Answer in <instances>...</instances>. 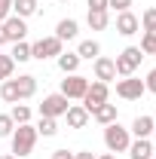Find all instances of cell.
<instances>
[{"label":"cell","instance_id":"cell-1","mask_svg":"<svg viewBox=\"0 0 156 159\" xmlns=\"http://www.w3.org/2000/svg\"><path fill=\"white\" fill-rule=\"evenodd\" d=\"M37 129L31 125V122H21V125H16V132H12V156L16 159H25L34 153V144H37Z\"/></svg>","mask_w":156,"mask_h":159},{"label":"cell","instance_id":"cell-2","mask_svg":"<svg viewBox=\"0 0 156 159\" xmlns=\"http://www.w3.org/2000/svg\"><path fill=\"white\" fill-rule=\"evenodd\" d=\"M129 144H132V132L129 129H122L119 122L104 125V147H107V153H126Z\"/></svg>","mask_w":156,"mask_h":159},{"label":"cell","instance_id":"cell-3","mask_svg":"<svg viewBox=\"0 0 156 159\" xmlns=\"http://www.w3.org/2000/svg\"><path fill=\"white\" fill-rule=\"evenodd\" d=\"M61 52H64V43H61L55 34L52 37H40L31 43V58H37V61H46V58H58Z\"/></svg>","mask_w":156,"mask_h":159},{"label":"cell","instance_id":"cell-4","mask_svg":"<svg viewBox=\"0 0 156 159\" xmlns=\"http://www.w3.org/2000/svg\"><path fill=\"white\" fill-rule=\"evenodd\" d=\"M141 58H144V52H141L138 46H126L117 58H113V64H117V77H135Z\"/></svg>","mask_w":156,"mask_h":159},{"label":"cell","instance_id":"cell-5","mask_svg":"<svg viewBox=\"0 0 156 159\" xmlns=\"http://www.w3.org/2000/svg\"><path fill=\"white\" fill-rule=\"evenodd\" d=\"M117 95L122 101H141L147 95V86L138 77H122V80H117Z\"/></svg>","mask_w":156,"mask_h":159},{"label":"cell","instance_id":"cell-6","mask_svg":"<svg viewBox=\"0 0 156 159\" xmlns=\"http://www.w3.org/2000/svg\"><path fill=\"white\" fill-rule=\"evenodd\" d=\"M104 101H110V86L101 83V80L89 83V89H86V95H83V107L89 110V116H92V110H95L98 104H104Z\"/></svg>","mask_w":156,"mask_h":159},{"label":"cell","instance_id":"cell-7","mask_svg":"<svg viewBox=\"0 0 156 159\" xmlns=\"http://www.w3.org/2000/svg\"><path fill=\"white\" fill-rule=\"evenodd\" d=\"M86 89H89V77H83V74H64V80H61V95L67 101H74V98L83 101Z\"/></svg>","mask_w":156,"mask_h":159},{"label":"cell","instance_id":"cell-8","mask_svg":"<svg viewBox=\"0 0 156 159\" xmlns=\"http://www.w3.org/2000/svg\"><path fill=\"white\" fill-rule=\"evenodd\" d=\"M67 107H71V101L64 98L61 92H52V95H46L43 98V104H40V116H52V119H58L67 113Z\"/></svg>","mask_w":156,"mask_h":159},{"label":"cell","instance_id":"cell-9","mask_svg":"<svg viewBox=\"0 0 156 159\" xmlns=\"http://www.w3.org/2000/svg\"><path fill=\"white\" fill-rule=\"evenodd\" d=\"M3 25V34H6V43H19V40L28 37V21L19 19V16H9L6 21H0Z\"/></svg>","mask_w":156,"mask_h":159},{"label":"cell","instance_id":"cell-10","mask_svg":"<svg viewBox=\"0 0 156 159\" xmlns=\"http://www.w3.org/2000/svg\"><path fill=\"white\" fill-rule=\"evenodd\" d=\"M138 31H141V21L132 9H126V12H117V34L119 37H135Z\"/></svg>","mask_w":156,"mask_h":159},{"label":"cell","instance_id":"cell-11","mask_svg":"<svg viewBox=\"0 0 156 159\" xmlns=\"http://www.w3.org/2000/svg\"><path fill=\"white\" fill-rule=\"evenodd\" d=\"M92 70H95V80L107 83V86L117 80V64H113V58H107V55H98L95 64H92Z\"/></svg>","mask_w":156,"mask_h":159},{"label":"cell","instance_id":"cell-12","mask_svg":"<svg viewBox=\"0 0 156 159\" xmlns=\"http://www.w3.org/2000/svg\"><path fill=\"white\" fill-rule=\"evenodd\" d=\"M132 159H153V141L150 138H132V144H129V150H126Z\"/></svg>","mask_w":156,"mask_h":159},{"label":"cell","instance_id":"cell-13","mask_svg":"<svg viewBox=\"0 0 156 159\" xmlns=\"http://www.w3.org/2000/svg\"><path fill=\"white\" fill-rule=\"evenodd\" d=\"M92 119H95L98 125H110V122H117V119H119V110H117V104H110V101L98 104L95 110H92Z\"/></svg>","mask_w":156,"mask_h":159},{"label":"cell","instance_id":"cell-14","mask_svg":"<svg viewBox=\"0 0 156 159\" xmlns=\"http://www.w3.org/2000/svg\"><path fill=\"white\" fill-rule=\"evenodd\" d=\"M64 119H67V125H71V129H86L92 116H89V110H86L83 104H71V107H67V113H64Z\"/></svg>","mask_w":156,"mask_h":159},{"label":"cell","instance_id":"cell-15","mask_svg":"<svg viewBox=\"0 0 156 159\" xmlns=\"http://www.w3.org/2000/svg\"><path fill=\"white\" fill-rule=\"evenodd\" d=\"M153 122H156V119L147 116V113L135 116V119H132V129H129L132 138H150V135H153Z\"/></svg>","mask_w":156,"mask_h":159},{"label":"cell","instance_id":"cell-16","mask_svg":"<svg viewBox=\"0 0 156 159\" xmlns=\"http://www.w3.org/2000/svg\"><path fill=\"white\" fill-rule=\"evenodd\" d=\"M55 37L64 43V40H77L80 37V21L77 19H61L55 25Z\"/></svg>","mask_w":156,"mask_h":159},{"label":"cell","instance_id":"cell-17","mask_svg":"<svg viewBox=\"0 0 156 159\" xmlns=\"http://www.w3.org/2000/svg\"><path fill=\"white\" fill-rule=\"evenodd\" d=\"M16 89H19V101L34 98V92H37V77H34V74H21V77L16 80Z\"/></svg>","mask_w":156,"mask_h":159},{"label":"cell","instance_id":"cell-18","mask_svg":"<svg viewBox=\"0 0 156 159\" xmlns=\"http://www.w3.org/2000/svg\"><path fill=\"white\" fill-rule=\"evenodd\" d=\"M55 61H58L61 74H80V64H83V58H80L77 52H61Z\"/></svg>","mask_w":156,"mask_h":159},{"label":"cell","instance_id":"cell-19","mask_svg":"<svg viewBox=\"0 0 156 159\" xmlns=\"http://www.w3.org/2000/svg\"><path fill=\"white\" fill-rule=\"evenodd\" d=\"M40 12V0H12V16L19 19H31Z\"/></svg>","mask_w":156,"mask_h":159},{"label":"cell","instance_id":"cell-20","mask_svg":"<svg viewBox=\"0 0 156 159\" xmlns=\"http://www.w3.org/2000/svg\"><path fill=\"white\" fill-rule=\"evenodd\" d=\"M77 55H80L83 61H95L98 55H101V43H98V40H80Z\"/></svg>","mask_w":156,"mask_h":159},{"label":"cell","instance_id":"cell-21","mask_svg":"<svg viewBox=\"0 0 156 159\" xmlns=\"http://www.w3.org/2000/svg\"><path fill=\"white\" fill-rule=\"evenodd\" d=\"M12 61L16 64H25V61H31V43L28 40H19V43H12Z\"/></svg>","mask_w":156,"mask_h":159},{"label":"cell","instance_id":"cell-22","mask_svg":"<svg viewBox=\"0 0 156 159\" xmlns=\"http://www.w3.org/2000/svg\"><path fill=\"white\" fill-rule=\"evenodd\" d=\"M34 129H37V135H43V138H52V135H58V119L40 116V122L34 125Z\"/></svg>","mask_w":156,"mask_h":159},{"label":"cell","instance_id":"cell-23","mask_svg":"<svg viewBox=\"0 0 156 159\" xmlns=\"http://www.w3.org/2000/svg\"><path fill=\"white\" fill-rule=\"evenodd\" d=\"M86 21H89V28H92V31H104V28L110 25V9H104V12H89Z\"/></svg>","mask_w":156,"mask_h":159},{"label":"cell","instance_id":"cell-24","mask_svg":"<svg viewBox=\"0 0 156 159\" xmlns=\"http://www.w3.org/2000/svg\"><path fill=\"white\" fill-rule=\"evenodd\" d=\"M0 98L6 104H19V89H16V80H3L0 83Z\"/></svg>","mask_w":156,"mask_h":159},{"label":"cell","instance_id":"cell-25","mask_svg":"<svg viewBox=\"0 0 156 159\" xmlns=\"http://www.w3.org/2000/svg\"><path fill=\"white\" fill-rule=\"evenodd\" d=\"M138 21H141V28H144L147 34H156V6H147Z\"/></svg>","mask_w":156,"mask_h":159},{"label":"cell","instance_id":"cell-26","mask_svg":"<svg viewBox=\"0 0 156 159\" xmlns=\"http://www.w3.org/2000/svg\"><path fill=\"white\" fill-rule=\"evenodd\" d=\"M9 116H12V122H16V125H21V122H31V107H28V104H12Z\"/></svg>","mask_w":156,"mask_h":159},{"label":"cell","instance_id":"cell-27","mask_svg":"<svg viewBox=\"0 0 156 159\" xmlns=\"http://www.w3.org/2000/svg\"><path fill=\"white\" fill-rule=\"evenodd\" d=\"M12 70H16L12 55H0V83H3V80H12Z\"/></svg>","mask_w":156,"mask_h":159},{"label":"cell","instance_id":"cell-28","mask_svg":"<svg viewBox=\"0 0 156 159\" xmlns=\"http://www.w3.org/2000/svg\"><path fill=\"white\" fill-rule=\"evenodd\" d=\"M144 55H156V34H147L144 31V37H141V46H138Z\"/></svg>","mask_w":156,"mask_h":159},{"label":"cell","instance_id":"cell-29","mask_svg":"<svg viewBox=\"0 0 156 159\" xmlns=\"http://www.w3.org/2000/svg\"><path fill=\"white\" fill-rule=\"evenodd\" d=\"M12 132H16V122L9 113H0V138H12Z\"/></svg>","mask_w":156,"mask_h":159},{"label":"cell","instance_id":"cell-30","mask_svg":"<svg viewBox=\"0 0 156 159\" xmlns=\"http://www.w3.org/2000/svg\"><path fill=\"white\" fill-rule=\"evenodd\" d=\"M132 3H135V0H107V9H113V12H126V9H132Z\"/></svg>","mask_w":156,"mask_h":159},{"label":"cell","instance_id":"cell-31","mask_svg":"<svg viewBox=\"0 0 156 159\" xmlns=\"http://www.w3.org/2000/svg\"><path fill=\"white\" fill-rule=\"evenodd\" d=\"M12 16V0H0V21H6Z\"/></svg>","mask_w":156,"mask_h":159},{"label":"cell","instance_id":"cell-32","mask_svg":"<svg viewBox=\"0 0 156 159\" xmlns=\"http://www.w3.org/2000/svg\"><path fill=\"white\" fill-rule=\"evenodd\" d=\"M144 86H147V92H153V95H156V67L150 70V74H147V80H144Z\"/></svg>","mask_w":156,"mask_h":159},{"label":"cell","instance_id":"cell-33","mask_svg":"<svg viewBox=\"0 0 156 159\" xmlns=\"http://www.w3.org/2000/svg\"><path fill=\"white\" fill-rule=\"evenodd\" d=\"M107 9V0H89V12H104Z\"/></svg>","mask_w":156,"mask_h":159},{"label":"cell","instance_id":"cell-34","mask_svg":"<svg viewBox=\"0 0 156 159\" xmlns=\"http://www.w3.org/2000/svg\"><path fill=\"white\" fill-rule=\"evenodd\" d=\"M49 159H74V153H71V150H52Z\"/></svg>","mask_w":156,"mask_h":159},{"label":"cell","instance_id":"cell-35","mask_svg":"<svg viewBox=\"0 0 156 159\" xmlns=\"http://www.w3.org/2000/svg\"><path fill=\"white\" fill-rule=\"evenodd\" d=\"M74 159H95V153L92 150H80V153H74Z\"/></svg>","mask_w":156,"mask_h":159},{"label":"cell","instance_id":"cell-36","mask_svg":"<svg viewBox=\"0 0 156 159\" xmlns=\"http://www.w3.org/2000/svg\"><path fill=\"white\" fill-rule=\"evenodd\" d=\"M95 159H117V153H101V156H95Z\"/></svg>","mask_w":156,"mask_h":159},{"label":"cell","instance_id":"cell-37","mask_svg":"<svg viewBox=\"0 0 156 159\" xmlns=\"http://www.w3.org/2000/svg\"><path fill=\"white\" fill-rule=\"evenodd\" d=\"M6 43V34H3V25H0V46Z\"/></svg>","mask_w":156,"mask_h":159},{"label":"cell","instance_id":"cell-38","mask_svg":"<svg viewBox=\"0 0 156 159\" xmlns=\"http://www.w3.org/2000/svg\"><path fill=\"white\" fill-rule=\"evenodd\" d=\"M150 138H153V141H156V122H153V135H150Z\"/></svg>","mask_w":156,"mask_h":159},{"label":"cell","instance_id":"cell-39","mask_svg":"<svg viewBox=\"0 0 156 159\" xmlns=\"http://www.w3.org/2000/svg\"><path fill=\"white\" fill-rule=\"evenodd\" d=\"M0 159H16V156H12V153H9V156H0Z\"/></svg>","mask_w":156,"mask_h":159},{"label":"cell","instance_id":"cell-40","mask_svg":"<svg viewBox=\"0 0 156 159\" xmlns=\"http://www.w3.org/2000/svg\"><path fill=\"white\" fill-rule=\"evenodd\" d=\"M58 3H71V0H58Z\"/></svg>","mask_w":156,"mask_h":159},{"label":"cell","instance_id":"cell-41","mask_svg":"<svg viewBox=\"0 0 156 159\" xmlns=\"http://www.w3.org/2000/svg\"><path fill=\"white\" fill-rule=\"evenodd\" d=\"M153 159H156V153H153Z\"/></svg>","mask_w":156,"mask_h":159},{"label":"cell","instance_id":"cell-42","mask_svg":"<svg viewBox=\"0 0 156 159\" xmlns=\"http://www.w3.org/2000/svg\"><path fill=\"white\" fill-rule=\"evenodd\" d=\"M153 58H156V55H153Z\"/></svg>","mask_w":156,"mask_h":159}]
</instances>
